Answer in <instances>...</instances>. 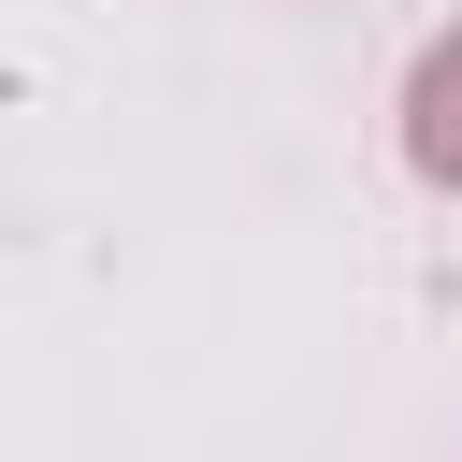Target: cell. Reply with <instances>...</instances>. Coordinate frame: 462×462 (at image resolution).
I'll use <instances>...</instances> for the list:
<instances>
[{"instance_id": "1", "label": "cell", "mask_w": 462, "mask_h": 462, "mask_svg": "<svg viewBox=\"0 0 462 462\" xmlns=\"http://www.w3.org/2000/svg\"><path fill=\"white\" fill-rule=\"evenodd\" d=\"M404 173L419 188H462V29H433L419 72H404Z\"/></svg>"}]
</instances>
